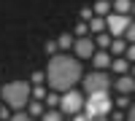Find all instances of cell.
Returning a JSON list of instances; mask_svg holds the SVG:
<instances>
[{"label": "cell", "instance_id": "cell-1", "mask_svg": "<svg viewBox=\"0 0 135 121\" xmlns=\"http://www.w3.org/2000/svg\"><path fill=\"white\" fill-rule=\"evenodd\" d=\"M84 67H81V59L70 57L68 51H57L49 57L46 65V73H43V83H46L49 92H68V89H76V83L81 81Z\"/></svg>", "mask_w": 135, "mask_h": 121}, {"label": "cell", "instance_id": "cell-2", "mask_svg": "<svg viewBox=\"0 0 135 121\" xmlns=\"http://www.w3.org/2000/svg\"><path fill=\"white\" fill-rule=\"evenodd\" d=\"M0 97H3V102L11 111H25V105L30 102V83L27 81H11L0 89Z\"/></svg>", "mask_w": 135, "mask_h": 121}, {"label": "cell", "instance_id": "cell-3", "mask_svg": "<svg viewBox=\"0 0 135 121\" xmlns=\"http://www.w3.org/2000/svg\"><path fill=\"white\" fill-rule=\"evenodd\" d=\"M114 108L111 102V92H97V94H84V116L95 118V116H108V111Z\"/></svg>", "mask_w": 135, "mask_h": 121}, {"label": "cell", "instance_id": "cell-4", "mask_svg": "<svg viewBox=\"0 0 135 121\" xmlns=\"http://www.w3.org/2000/svg\"><path fill=\"white\" fill-rule=\"evenodd\" d=\"M81 92L84 94L111 92V75H108V70H92V73L81 75Z\"/></svg>", "mask_w": 135, "mask_h": 121}, {"label": "cell", "instance_id": "cell-5", "mask_svg": "<svg viewBox=\"0 0 135 121\" xmlns=\"http://www.w3.org/2000/svg\"><path fill=\"white\" fill-rule=\"evenodd\" d=\"M57 111H60L62 116H76V113H81V111H84V92H78V89L60 92Z\"/></svg>", "mask_w": 135, "mask_h": 121}, {"label": "cell", "instance_id": "cell-6", "mask_svg": "<svg viewBox=\"0 0 135 121\" xmlns=\"http://www.w3.org/2000/svg\"><path fill=\"white\" fill-rule=\"evenodd\" d=\"M103 19H105V32H108L111 38H122V32L127 30V24H132L130 16H124V14H114V11H108Z\"/></svg>", "mask_w": 135, "mask_h": 121}, {"label": "cell", "instance_id": "cell-7", "mask_svg": "<svg viewBox=\"0 0 135 121\" xmlns=\"http://www.w3.org/2000/svg\"><path fill=\"white\" fill-rule=\"evenodd\" d=\"M70 49H73V57H76V59H89V57L97 51V49H95L92 35H81V38H76Z\"/></svg>", "mask_w": 135, "mask_h": 121}, {"label": "cell", "instance_id": "cell-8", "mask_svg": "<svg viewBox=\"0 0 135 121\" xmlns=\"http://www.w3.org/2000/svg\"><path fill=\"white\" fill-rule=\"evenodd\" d=\"M111 89H114L116 94H132L135 92V78H132L130 73L116 75V78H111Z\"/></svg>", "mask_w": 135, "mask_h": 121}, {"label": "cell", "instance_id": "cell-9", "mask_svg": "<svg viewBox=\"0 0 135 121\" xmlns=\"http://www.w3.org/2000/svg\"><path fill=\"white\" fill-rule=\"evenodd\" d=\"M89 59H92V67H95V70H108V65H111V54L103 51V49H97Z\"/></svg>", "mask_w": 135, "mask_h": 121}, {"label": "cell", "instance_id": "cell-10", "mask_svg": "<svg viewBox=\"0 0 135 121\" xmlns=\"http://www.w3.org/2000/svg\"><path fill=\"white\" fill-rule=\"evenodd\" d=\"M108 70L114 73V75H124V73H130V62H127L124 57H111Z\"/></svg>", "mask_w": 135, "mask_h": 121}, {"label": "cell", "instance_id": "cell-11", "mask_svg": "<svg viewBox=\"0 0 135 121\" xmlns=\"http://www.w3.org/2000/svg\"><path fill=\"white\" fill-rule=\"evenodd\" d=\"M86 30H89V35H97V32H105V19H103V16H95V14H92V19L86 22Z\"/></svg>", "mask_w": 135, "mask_h": 121}, {"label": "cell", "instance_id": "cell-12", "mask_svg": "<svg viewBox=\"0 0 135 121\" xmlns=\"http://www.w3.org/2000/svg\"><path fill=\"white\" fill-rule=\"evenodd\" d=\"M124 46H127V43L124 40H122V38H111V43H108V54H111V57H122V54H124Z\"/></svg>", "mask_w": 135, "mask_h": 121}, {"label": "cell", "instance_id": "cell-13", "mask_svg": "<svg viewBox=\"0 0 135 121\" xmlns=\"http://www.w3.org/2000/svg\"><path fill=\"white\" fill-rule=\"evenodd\" d=\"M111 8H114V14H124V16H130L132 0H111Z\"/></svg>", "mask_w": 135, "mask_h": 121}, {"label": "cell", "instance_id": "cell-14", "mask_svg": "<svg viewBox=\"0 0 135 121\" xmlns=\"http://www.w3.org/2000/svg\"><path fill=\"white\" fill-rule=\"evenodd\" d=\"M73 40H76V38H73V32H62V35L57 38V49H60V51H70Z\"/></svg>", "mask_w": 135, "mask_h": 121}, {"label": "cell", "instance_id": "cell-15", "mask_svg": "<svg viewBox=\"0 0 135 121\" xmlns=\"http://www.w3.org/2000/svg\"><path fill=\"white\" fill-rule=\"evenodd\" d=\"M25 108H27L25 113H27V116H32V118H35V116H41L43 111H46V108H43V102H41V100H30V102H27Z\"/></svg>", "mask_w": 135, "mask_h": 121}, {"label": "cell", "instance_id": "cell-16", "mask_svg": "<svg viewBox=\"0 0 135 121\" xmlns=\"http://www.w3.org/2000/svg\"><path fill=\"white\" fill-rule=\"evenodd\" d=\"M92 40H95V49H103V51H105L108 43H111V35H108V32H97Z\"/></svg>", "mask_w": 135, "mask_h": 121}, {"label": "cell", "instance_id": "cell-17", "mask_svg": "<svg viewBox=\"0 0 135 121\" xmlns=\"http://www.w3.org/2000/svg\"><path fill=\"white\" fill-rule=\"evenodd\" d=\"M41 121H62V113L57 108H46V111L41 113Z\"/></svg>", "mask_w": 135, "mask_h": 121}, {"label": "cell", "instance_id": "cell-18", "mask_svg": "<svg viewBox=\"0 0 135 121\" xmlns=\"http://www.w3.org/2000/svg\"><path fill=\"white\" fill-rule=\"evenodd\" d=\"M108 11H111V3H108V0H97L95 8H92V14H95V16H105Z\"/></svg>", "mask_w": 135, "mask_h": 121}, {"label": "cell", "instance_id": "cell-19", "mask_svg": "<svg viewBox=\"0 0 135 121\" xmlns=\"http://www.w3.org/2000/svg\"><path fill=\"white\" fill-rule=\"evenodd\" d=\"M57 102H60V94L57 92H46V97H43V108H57Z\"/></svg>", "mask_w": 135, "mask_h": 121}, {"label": "cell", "instance_id": "cell-20", "mask_svg": "<svg viewBox=\"0 0 135 121\" xmlns=\"http://www.w3.org/2000/svg\"><path fill=\"white\" fill-rule=\"evenodd\" d=\"M114 102V108H119V111H124V108H130V94H119L116 100H111Z\"/></svg>", "mask_w": 135, "mask_h": 121}, {"label": "cell", "instance_id": "cell-21", "mask_svg": "<svg viewBox=\"0 0 135 121\" xmlns=\"http://www.w3.org/2000/svg\"><path fill=\"white\" fill-rule=\"evenodd\" d=\"M8 121H35V118H32V116H27L25 111H16V113H14V116H11Z\"/></svg>", "mask_w": 135, "mask_h": 121}, {"label": "cell", "instance_id": "cell-22", "mask_svg": "<svg viewBox=\"0 0 135 121\" xmlns=\"http://www.w3.org/2000/svg\"><path fill=\"white\" fill-rule=\"evenodd\" d=\"M60 49H57V40H49L46 43V54H49V57H51V54H57Z\"/></svg>", "mask_w": 135, "mask_h": 121}, {"label": "cell", "instance_id": "cell-23", "mask_svg": "<svg viewBox=\"0 0 135 121\" xmlns=\"http://www.w3.org/2000/svg\"><path fill=\"white\" fill-rule=\"evenodd\" d=\"M30 83L35 86V83H43V73H32V78H30Z\"/></svg>", "mask_w": 135, "mask_h": 121}, {"label": "cell", "instance_id": "cell-24", "mask_svg": "<svg viewBox=\"0 0 135 121\" xmlns=\"http://www.w3.org/2000/svg\"><path fill=\"white\" fill-rule=\"evenodd\" d=\"M92 19V8H81V22H89Z\"/></svg>", "mask_w": 135, "mask_h": 121}, {"label": "cell", "instance_id": "cell-25", "mask_svg": "<svg viewBox=\"0 0 135 121\" xmlns=\"http://www.w3.org/2000/svg\"><path fill=\"white\" fill-rule=\"evenodd\" d=\"M0 118H11V108H8V105L0 108Z\"/></svg>", "mask_w": 135, "mask_h": 121}, {"label": "cell", "instance_id": "cell-26", "mask_svg": "<svg viewBox=\"0 0 135 121\" xmlns=\"http://www.w3.org/2000/svg\"><path fill=\"white\" fill-rule=\"evenodd\" d=\"M70 121H89L84 113H76V116H70Z\"/></svg>", "mask_w": 135, "mask_h": 121}, {"label": "cell", "instance_id": "cell-27", "mask_svg": "<svg viewBox=\"0 0 135 121\" xmlns=\"http://www.w3.org/2000/svg\"><path fill=\"white\" fill-rule=\"evenodd\" d=\"M89 121H108V116H95V118H89Z\"/></svg>", "mask_w": 135, "mask_h": 121}, {"label": "cell", "instance_id": "cell-28", "mask_svg": "<svg viewBox=\"0 0 135 121\" xmlns=\"http://www.w3.org/2000/svg\"><path fill=\"white\" fill-rule=\"evenodd\" d=\"M108 3H111V0H108Z\"/></svg>", "mask_w": 135, "mask_h": 121}]
</instances>
